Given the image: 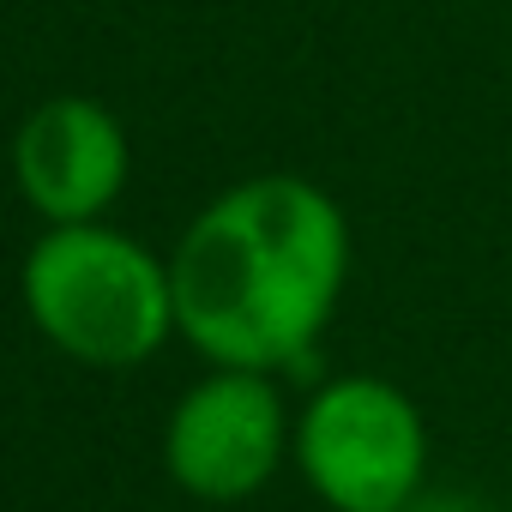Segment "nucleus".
<instances>
[{
    "mask_svg": "<svg viewBox=\"0 0 512 512\" xmlns=\"http://www.w3.org/2000/svg\"><path fill=\"white\" fill-rule=\"evenodd\" d=\"M175 338L205 368H296L350 284L344 205L290 169L211 193L169 247Z\"/></svg>",
    "mask_w": 512,
    "mask_h": 512,
    "instance_id": "f257e3e1",
    "label": "nucleus"
},
{
    "mask_svg": "<svg viewBox=\"0 0 512 512\" xmlns=\"http://www.w3.org/2000/svg\"><path fill=\"white\" fill-rule=\"evenodd\" d=\"M19 302L37 338L79 368H145L175 338L169 260L103 223H55L19 260Z\"/></svg>",
    "mask_w": 512,
    "mask_h": 512,
    "instance_id": "f03ea898",
    "label": "nucleus"
},
{
    "mask_svg": "<svg viewBox=\"0 0 512 512\" xmlns=\"http://www.w3.org/2000/svg\"><path fill=\"white\" fill-rule=\"evenodd\" d=\"M290 464L326 512H404L428 488V416L386 374H332L296 410Z\"/></svg>",
    "mask_w": 512,
    "mask_h": 512,
    "instance_id": "7ed1b4c3",
    "label": "nucleus"
},
{
    "mask_svg": "<svg viewBox=\"0 0 512 512\" xmlns=\"http://www.w3.org/2000/svg\"><path fill=\"white\" fill-rule=\"evenodd\" d=\"M290 428L278 374L205 368L163 416V470L187 500L241 506L290 464Z\"/></svg>",
    "mask_w": 512,
    "mask_h": 512,
    "instance_id": "20e7f679",
    "label": "nucleus"
},
{
    "mask_svg": "<svg viewBox=\"0 0 512 512\" xmlns=\"http://www.w3.org/2000/svg\"><path fill=\"white\" fill-rule=\"evenodd\" d=\"M7 169L43 229L103 223L115 211V199L127 193L133 139L103 97L55 91L19 121V133L7 145Z\"/></svg>",
    "mask_w": 512,
    "mask_h": 512,
    "instance_id": "39448f33",
    "label": "nucleus"
},
{
    "mask_svg": "<svg viewBox=\"0 0 512 512\" xmlns=\"http://www.w3.org/2000/svg\"><path fill=\"white\" fill-rule=\"evenodd\" d=\"M404 512H476V500H464V494H428V488H422Z\"/></svg>",
    "mask_w": 512,
    "mask_h": 512,
    "instance_id": "423d86ee",
    "label": "nucleus"
}]
</instances>
